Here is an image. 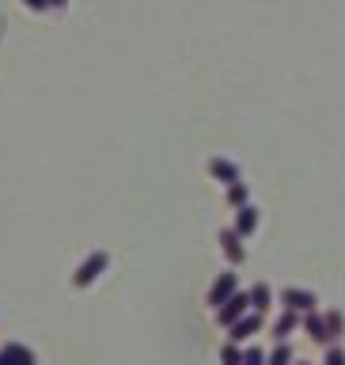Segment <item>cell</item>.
<instances>
[{"label": "cell", "instance_id": "13", "mask_svg": "<svg viewBox=\"0 0 345 365\" xmlns=\"http://www.w3.org/2000/svg\"><path fill=\"white\" fill-rule=\"evenodd\" d=\"M266 365H292V346L289 342H277V350L266 358Z\"/></svg>", "mask_w": 345, "mask_h": 365}, {"label": "cell", "instance_id": "18", "mask_svg": "<svg viewBox=\"0 0 345 365\" xmlns=\"http://www.w3.org/2000/svg\"><path fill=\"white\" fill-rule=\"evenodd\" d=\"M323 365H345V350H338V346H334V350L327 354V361H323Z\"/></svg>", "mask_w": 345, "mask_h": 365}, {"label": "cell", "instance_id": "17", "mask_svg": "<svg viewBox=\"0 0 345 365\" xmlns=\"http://www.w3.org/2000/svg\"><path fill=\"white\" fill-rule=\"evenodd\" d=\"M243 365H266V354L258 346H250V350H243Z\"/></svg>", "mask_w": 345, "mask_h": 365}, {"label": "cell", "instance_id": "6", "mask_svg": "<svg viewBox=\"0 0 345 365\" xmlns=\"http://www.w3.org/2000/svg\"><path fill=\"white\" fill-rule=\"evenodd\" d=\"M281 301H285V308H292V312H312V308L319 304L315 293H307V289H285Z\"/></svg>", "mask_w": 345, "mask_h": 365}, {"label": "cell", "instance_id": "2", "mask_svg": "<svg viewBox=\"0 0 345 365\" xmlns=\"http://www.w3.org/2000/svg\"><path fill=\"white\" fill-rule=\"evenodd\" d=\"M247 308H250V293H239V289H235L221 308H216V324H221V327H232L235 319L247 312Z\"/></svg>", "mask_w": 345, "mask_h": 365}, {"label": "cell", "instance_id": "19", "mask_svg": "<svg viewBox=\"0 0 345 365\" xmlns=\"http://www.w3.org/2000/svg\"><path fill=\"white\" fill-rule=\"evenodd\" d=\"M23 4H27L31 11H46V8H50V0H23Z\"/></svg>", "mask_w": 345, "mask_h": 365}, {"label": "cell", "instance_id": "1", "mask_svg": "<svg viewBox=\"0 0 345 365\" xmlns=\"http://www.w3.org/2000/svg\"><path fill=\"white\" fill-rule=\"evenodd\" d=\"M107 267H110V255H107V251H91V255L73 270V285H76V289H87V285L95 282L99 274H107Z\"/></svg>", "mask_w": 345, "mask_h": 365}, {"label": "cell", "instance_id": "7", "mask_svg": "<svg viewBox=\"0 0 345 365\" xmlns=\"http://www.w3.org/2000/svg\"><path fill=\"white\" fill-rule=\"evenodd\" d=\"M209 175L221 179L224 187H232V182H239V168L232 164V160H224V156H213L209 160Z\"/></svg>", "mask_w": 345, "mask_h": 365}, {"label": "cell", "instance_id": "20", "mask_svg": "<svg viewBox=\"0 0 345 365\" xmlns=\"http://www.w3.org/2000/svg\"><path fill=\"white\" fill-rule=\"evenodd\" d=\"M68 4V0H50V8H65Z\"/></svg>", "mask_w": 345, "mask_h": 365}, {"label": "cell", "instance_id": "11", "mask_svg": "<svg viewBox=\"0 0 345 365\" xmlns=\"http://www.w3.org/2000/svg\"><path fill=\"white\" fill-rule=\"evenodd\" d=\"M4 354L11 358V365H38V358H34L31 346H23V342H8Z\"/></svg>", "mask_w": 345, "mask_h": 365}, {"label": "cell", "instance_id": "15", "mask_svg": "<svg viewBox=\"0 0 345 365\" xmlns=\"http://www.w3.org/2000/svg\"><path fill=\"white\" fill-rule=\"evenodd\" d=\"M221 361H224V365H243V350H239L235 342H224V350H221Z\"/></svg>", "mask_w": 345, "mask_h": 365}, {"label": "cell", "instance_id": "12", "mask_svg": "<svg viewBox=\"0 0 345 365\" xmlns=\"http://www.w3.org/2000/svg\"><path fill=\"white\" fill-rule=\"evenodd\" d=\"M270 301H273V289H270L266 282H258L255 289H250V308H255V312H266Z\"/></svg>", "mask_w": 345, "mask_h": 365}, {"label": "cell", "instance_id": "21", "mask_svg": "<svg viewBox=\"0 0 345 365\" xmlns=\"http://www.w3.org/2000/svg\"><path fill=\"white\" fill-rule=\"evenodd\" d=\"M0 365H11V358H8V354H4V350H0Z\"/></svg>", "mask_w": 345, "mask_h": 365}, {"label": "cell", "instance_id": "16", "mask_svg": "<svg viewBox=\"0 0 345 365\" xmlns=\"http://www.w3.org/2000/svg\"><path fill=\"white\" fill-rule=\"evenodd\" d=\"M327 331H330V342L341 339V331H345V319H341V312H327Z\"/></svg>", "mask_w": 345, "mask_h": 365}, {"label": "cell", "instance_id": "3", "mask_svg": "<svg viewBox=\"0 0 345 365\" xmlns=\"http://www.w3.org/2000/svg\"><path fill=\"white\" fill-rule=\"evenodd\" d=\"M258 331H262V312H243L232 327H228V339H232V342H247L250 335H258Z\"/></svg>", "mask_w": 345, "mask_h": 365}, {"label": "cell", "instance_id": "4", "mask_svg": "<svg viewBox=\"0 0 345 365\" xmlns=\"http://www.w3.org/2000/svg\"><path fill=\"white\" fill-rule=\"evenodd\" d=\"M221 251L228 255V262H232V267H239V262L247 259V251H243V236H239L235 228H224V232H221Z\"/></svg>", "mask_w": 345, "mask_h": 365}, {"label": "cell", "instance_id": "8", "mask_svg": "<svg viewBox=\"0 0 345 365\" xmlns=\"http://www.w3.org/2000/svg\"><path fill=\"white\" fill-rule=\"evenodd\" d=\"M300 324H304V331H307V335H312L315 342H330V331H327V316H319L315 308H312V312H304V319H300Z\"/></svg>", "mask_w": 345, "mask_h": 365}, {"label": "cell", "instance_id": "10", "mask_svg": "<svg viewBox=\"0 0 345 365\" xmlns=\"http://www.w3.org/2000/svg\"><path fill=\"white\" fill-rule=\"evenodd\" d=\"M296 327H300V316H296L292 308H285V316L277 319V324H273V339H277V342H285V339H289Z\"/></svg>", "mask_w": 345, "mask_h": 365}, {"label": "cell", "instance_id": "14", "mask_svg": "<svg viewBox=\"0 0 345 365\" xmlns=\"http://www.w3.org/2000/svg\"><path fill=\"white\" fill-rule=\"evenodd\" d=\"M228 205H235V210H239V205H247V187H243V179L228 187Z\"/></svg>", "mask_w": 345, "mask_h": 365}, {"label": "cell", "instance_id": "9", "mask_svg": "<svg viewBox=\"0 0 345 365\" xmlns=\"http://www.w3.org/2000/svg\"><path fill=\"white\" fill-rule=\"evenodd\" d=\"M255 228H258V210H255L250 202H247V205H239V210H235V232L247 240L250 232H255Z\"/></svg>", "mask_w": 345, "mask_h": 365}, {"label": "cell", "instance_id": "5", "mask_svg": "<svg viewBox=\"0 0 345 365\" xmlns=\"http://www.w3.org/2000/svg\"><path fill=\"white\" fill-rule=\"evenodd\" d=\"M235 289H239V278H235V274H221V278L209 285V304H213V308H221Z\"/></svg>", "mask_w": 345, "mask_h": 365}]
</instances>
